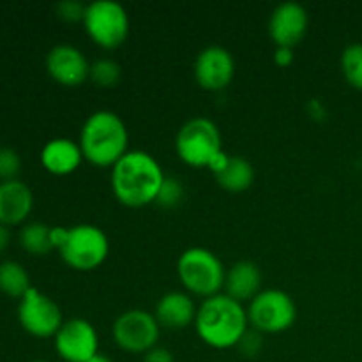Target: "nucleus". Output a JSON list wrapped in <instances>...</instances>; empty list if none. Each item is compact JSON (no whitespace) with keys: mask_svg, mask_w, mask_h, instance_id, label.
Returning <instances> with one entry per match:
<instances>
[{"mask_svg":"<svg viewBox=\"0 0 362 362\" xmlns=\"http://www.w3.org/2000/svg\"><path fill=\"white\" fill-rule=\"evenodd\" d=\"M184 198V186L179 179L175 177H166L163 182L161 189H159L156 204L161 205L165 209H173L182 202Z\"/></svg>","mask_w":362,"mask_h":362,"instance_id":"24","label":"nucleus"},{"mask_svg":"<svg viewBox=\"0 0 362 362\" xmlns=\"http://www.w3.org/2000/svg\"><path fill=\"white\" fill-rule=\"evenodd\" d=\"M32 362H48V361H41V359H39V361H32Z\"/></svg>","mask_w":362,"mask_h":362,"instance_id":"33","label":"nucleus"},{"mask_svg":"<svg viewBox=\"0 0 362 362\" xmlns=\"http://www.w3.org/2000/svg\"><path fill=\"white\" fill-rule=\"evenodd\" d=\"M262 272L253 262H237L228 269L225 278V293L237 303L253 300L262 292Z\"/></svg>","mask_w":362,"mask_h":362,"instance_id":"18","label":"nucleus"},{"mask_svg":"<svg viewBox=\"0 0 362 362\" xmlns=\"http://www.w3.org/2000/svg\"><path fill=\"white\" fill-rule=\"evenodd\" d=\"M235 74V60L223 46H209L198 53L194 60V78L198 85L209 92L228 87Z\"/></svg>","mask_w":362,"mask_h":362,"instance_id":"12","label":"nucleus"},{"mask_svg":"<svg viewBox=\"0 0 362 362\" xmlns=\"http://www.w3.org/2000/svg\"><path fill=\"white\" fill-rule=\"evenodd\" d=\"M59 253L71 269L90 272L101 267L103 262L108 258L110 240L99 226L76 225L69 228L66 244Z\"/></svg>","mask_w":362,"mask_h":362,"instance_id":"7","label":"nucleus"},{"mask_svg":"<svg viewBox=\"0 0 362 362\" xmlns=\"http://www.w3.org/2000/svg\"><path fill=\"white\" fill-rule=\"evenodd\" d=\"M180 283L191 296L209 299L225 288L226 272L218 255L205 247H189L177 262Z\"/></svg>","mask_w":362,"mask_h":362,"instance_id":"4","label":"nucleus"},{"mask_svg":"<svg viewBox=\"0 0 362 362\" xmlns=\"http://www.w3.org/2000/svg\"><path fill=\"white\" fill-rule=\"evenodd\" d=\"M55 350L66 362H88L99 354V336L83 318H71L55 334Z\"/></svg>","mask_w":362,"mask_h":362,"instance_id":"11","label":"nucleus"},{"mask_svg":"<svg viewBox=\"0 0 362 362\" xmlns=\"http://www.w3.org/2000/svg\"><path fill=\"white\" fill-rule=\"evenodd\" d=\"M80 144L69 138H53L42 147L41 165L48 173L66 177L76 172L83 161Z\"/></svg>","mask_w":362,"mask_h":362,"instance_id":"16","label":"nucleus"},{"mask_svg":"<svg viewBox=\"0 0 362 362\" xmlns=\"http://www.w3.org/2000/svg\"><path fill=\"white\" fill-rule=\"evenodd\" d=\"M34 209V194L20 179L0 182V225L18 226L27 221Z\"/></svg>","mask_w":362,"mask_h":362,"instance_id":"15","label":"nucleus"},{"mask_svg":"<svg viewBox=\"0 0 362 362\" xmlns=\"http://www.w3.org/2000/svg\"><path fill=\"white\" fill-rule=\"evenodd\" d=\"M32 288L27 269L14 260L0 264V292L7 297L21 299Z\"/></svg>","mask_w":362,"mask_h":362,"instance_id":"20","label":"nucleus"},{"mask_svg":"<svg viewBox=\"0 0 362 362\" xmlns=\"http://www.w3.org/2000/svg\"><path fill=\"white\" fill-rule=\"evenodd\" d=\"M198 308L194 306V300L186 292H168L159 299L156 306L154 317L161 327L180 331L187 325L194 324L197 320Z\"/></svg>","mask_w":362,"mask_h":362,"instance_id":"17","label":"nucleus"},{"mask_svg":"<svg viewBox=\"0 0 362 362\" xmlns=\"http://www.w3.org/2000/svg\"><path fill=\"white\" fill-rule=\"evenodd\" d=\"M247 310L226 293L204 299L194 320V327L202 341L216 350L233 349L239 345L247 332Z\"/></svg>","mask_w":362,"mask_h":362,"instance_id":"2","label":"nucleus"},{"mask_svg":"<svg viewBox=\"0 0 362 362\" xmlns=\"http://www.w3.org/2000/svg\"><path fill=\"white\" fill-rule=\"evenodd\" d=\"M67 235H69V228H64V226H52L53 250H62V246L67 240Z\"/></svg>","mask_w":362,"mask_h":362,"instance_id":"29","label":"nucleus"},{"mask_svg":"<svg viewBox=\"0 0 362 362\" xmlns=\"http://www.w3.org/2000/svg\"><path fill=\"white\" fill-rule=\"evenodd\" d=\"M21 172V158L14 148L0 147V180H16Z\"/></svg>","mask_w":362,"mask_h":362,"instance_id":"25","label":"nucleus"},{"mask_svg":"<svg viewBox=\"0 0 362 362\" xmlns=\"http://www.w3.org/2000/svg\"><path fill=\"white\" fill-rule=\"evenodd\" d=\"M11 244V232L7 226L0 225V253H4V251L9 247Z\"/></svg>","mask_w":362,"mask_h":362,"instance_id":"31","label":"nucleus"},{"mask_svg":"<svg viewBox=\"0 0 362 362\" xmlns=\"http://www.w3.org/2000/svg\"><path fill=\"white\" fill-rule=\"evenodd\" d=\"M78 144L90 165L113 168L129 152V133L117 113L99 110L83 122Z\"/></svg>","mask_w":362,"mask_h":362,"instance_id":"3","label":"nucleus"},{"mask_svg":"<svg viewBox=\"0 0 362 362\" xmlns=\"http://www.w3.org/2000/svg\"><path fill=\"white\" fill-rule=\"evenodd\" d=\"M113 339L129 354H147L158 346L161 325L145 310H127L113 324Z\"/></svg>","mask_w":362,"mask_h":362,"instance_id":"10","label":"nucleus"},{"mask_svg":"<svg viewBox=\"0 0 362 362\" xmlns=\"http://www.w3.org/2000/svg\"><path fill=\"white\" fill-rule=\"evenodd\" d=\"M46 71L64 87H80L88 80L90 64L76 46L57 45L46 55Z\"/></svg>","mask_w":362,"mask_h":362,"instance_id":"14","label":"nucleus"},{"mask_svg":"<svg viewBox=\"0 0 362 362\" xmlns=\"http://www.w3.org/2000/svg\"><path fill=\"white\" fill-rule=\"evenodd\" d=\"M237 346H239V350L244 354V356L255 357L260 354L262 346H264V341H262V336L258 331H253V332L247 331Z\"/></svg>","mask_w":362,"mask_h":362,"instance_id":"27","label":"nucleus"},{"mask_svg":"<svg viewBox=\"0 0 362 362\" xmlns=\"http://www.w3.org/2000/svg\"><path fill=\"white\" fill-rule=\"evenodd\" d=\"M18 320L23 331L41 339L55 338L64 324L59 304L34 286L20 299Z\"/></svg>","mask_w":362,"mask_h":362,"instance_id":"9","label":"nucleus"},{"mask_svg":"<svg viewBox=\"0 0 362 362\" xmlns=\"http://www.w3.org/2000/svg\"><path fill=\"white\" fill-rule=\"evenodd\" d=\"M85 11H87V6L78 2V0H66V2H60L57 6L59 18H62L64 21H69V23H78V21L83 23Z\"/></svg>","mask_w":362,"mask_h":362,"instance_id":"26","label":"nucleus"},{"mask_svg":"<svg viewBox=\"0 0 362 362\" xmlns=\"http://www.w3.org/2000/svg\"><path fill=\"white\" fill-rule=\"evenodd\" d=\"M144 362H173V356L168 349L154 346L147 354H144Z\"/></svg>","mask_w":362,"mask_h":362,"instance_id":"28","label":"nucleus"},{"mask_svg":"<svg viewBox=\"0 0 362 362\" xmlns=\"http://www.w3.org/2000/svg\"><path fill=\"white\" fill-rule=\"evenodd\" d=\"M341 69L345 80L354 88L362 90V42H352L341 55Z\"/></svg>","mask_w":362,"mask_h":362,"instance_id":"23","label":"nucleus"},{"mask_svg":"<svg viewBox=\"0 0 362 362\" xmlns=\"http://www.w3.org/2000/svg\"><path fill=\"white\" fill-rule=\"evenodd\" d=\"M83 27L94 45L103 49H115L129 35V14L115 0H95L85 11Z\"/></svg>","mask_w":362,"mask_h":362,"instance_id":"6","label":"nucleus"},{"mask_svg":"<svg viewBox=\"0 0 362 362\" xmlns=\"http://www.w3.org/2000/svg\"><path fill=\"white\" fill-rule=\"evenodd\" d=\"M219 186L230 193H243L255 182V168L243 156H230L225 168L216 173Z\"/></svg>","mask_w":362,"mask_h":362,"instance_id":"19","label":"nucleus"},{"mask_svg":"<svg viewBox=\"0 0 362 362\" xmlns=\"http://www.w3.org/2000/svg\"><path fill=\"white\" fill-rule=\"evenodd\" d=\"M175 151L180 161L194 168H209L223 152L221 133L211 119L194 117L179 129Z\"/></svg>","mask_w":362,"mask_h":362,"instance_id":"5","label":"nucleus"},{"mask_svg":"<svg viewBox=\"0 0 362 362\" xmlns=\"http://www.w3.org/2000/svg\"><path fill=\"white\" fill-rule=\"evenodd\" d=\"M20 244L32 257H45L53 250L52 226L39 221L27 223L20 232Z\"/></svg>","mask_w":362,"mask_h":362,"instance_id":"21","label":"nucleus"},{"mask_svg":"<svg viewBox=\"0 0 362 362\" xmlns=\"http://www.w3.org/2000/svg\"><path fill=\"white\" fill-rule=\"evenodd\" d=\"M165 179L158 159L145 151H129L112 168L113 194L131 209L156 202Z\"/></svg>","mask_w":362,"mask_h":362,"instance_id":"1","label":"nucleus"},{"mask_svg":"<svg viewBox=\"0 0 362 362\" xmlns=\"http://www.w3.org/2000/svg\"><path fill=\"white\" fill-rule=\"evenodd\" d=\"M274 62L281 67L290 66L293 62V48H276Z\"/></svg>","mask_w":362,"mask_h":362,"instance_id":"30","label":"nucleus"},{"mask_svg":"<svg viewBox=\"0 0 362 362\" xmlns=\"http://www.w3.org/2000/svg\"><path fill=\"white\" fill-rule=\"evenodd\" d=\"M250 325L255 331L278 334L288 331L297 320V306L292 297L278 288L262 290L247 308Z\"/></svg>","mask_w":362,"mask_h":362,"instance_id":"8","label":"nucleus"},{"mask_svg":"<svg viewBox=\"0 0 362 362\" xmlns=\"http://www.w3.org/2000/svg\"><path fill=\"white\" fill-rule=\"evenodd\" d=\"M88 362H113V361L110 359V357L103 356V354H98V356H94V357H92V359L88 361Z\"/></svg>","mask_w":362,"mask_h":362,"instance_id":"32","label":"nucleus"},{"mask_svg":"<svg viewBox=\"0 0 362 362\" xmlns=\"http://www.w3.org/2000/svg\"><path fill=\"white\" fill-rule=\"evenodd\" d=\"M310 25L308 11L300 4H279L269 20V35L276 48H296L304 39Z\"/></svg>","mask_w":362,"mask_h":362,"instance_id":"13","label":"nucleus"},{"mask_svg":"<svg viewBox=\"0 0 362 362\" xmlns=\"http://www.w3.org/2000/svg\"><path fill=\"white\" fill-rule=\"evenodd\" d=\"M122 78V69L119 64L112 59H99L90 64L88 80L99 88H113L119 85Z\"/></svg>","mask_w":362,"mask_h":362,"instance_id":"22","label":"nucleus"}]
</instances>
